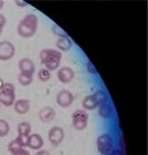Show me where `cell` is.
Listing matches in <instances>:
<instances>
[{"mask_svg": "<svg viewBox=\"0 0 148 155\" xmlns=\"http://www.w3.org/2000/svg\"><path fill=\"white\" fill-rule=\"evenodd\" d=\"M41 63L50 71L57 70L61 63L62 53L57 49L45 48L43 49L39 53Z\"/></svg>", "mask_w": 148, "mask_h": 155, "instance_id": "6da1fadb", "label": "cell"}, {"mask_svg": "<svg viewBox=\"0 0 148 155\" xmlns=\"http://www.w3.org/2000/svg\"><path fill=\"white\" fill-rule=\"evenodd\" d=\"M38 23V17L35 13L26 14L17 27L18 35L23 38H30L34 36L37 31Z\"/></svg>", "mask_w": 148, "mask_h": 155, "instance_id": "7a4b0ae2", "label": "cell"}, {"mask_svg": "<svg viewBox=\"0 0 148 155\" xmlns=\"http://www.w3.org/2000/svg\"><path fill=\"white\" fill-rule=\"evenodd\" d=\"M15 102V87L11 83H5L0 91V104L12 107Z\"/></svg>", "mask_w": 148, "mask_h": 155, "instance_id": "3957f363", "label": "cell"}, {"mask_svg": "<svg viewBox=\"0 0 148 155\" xmlns=\"http://www.w3.org/2000/svg\"><path fill=\"white\" fill-rule=\"evenodd\" d=\"M96 144L99 153L102 155H108V153L113 149V137L107 133L99 136L96 141Z\"/></svg>", "mask_w": 148, "mask_h": 155, "instance_id": "277c9868", "label": "cell"}, {"mask_svg": "<svg viewBox=\"0 0 148 155\" xmlns=\"http://www.w3.org/2000/svg\"><path fill=\"white\" fill-rule=\"evenodd\" d=\"M89 121V114L85 110L78 109L72 114V124L76 130H84L86 129Z\"/></svg>", "mask_w": 148, "mask_h": 155, "instance_id": "5b68a950", "label": "cell"}, {"mask_svg": "<svg viewBox=\"0 0 148 155\" xmlns=\"http://www.w3.org/2000/svg\"><path fill=\"white\" fill-rule=\"evenodd\" d=\"M15 46L10 41L0 42V60L7 61L12 59L15 55Z\"/></svg>", "mask_w": 148, "mask_h": 155, "instance_id": "8992f818", "label": "cell"}, {"mask_svg": "<svg viewBox=\"0 0 148 155\" xmlns=\"http://www.w3.org/2000/svg\"><path fill=\"white\" fill-rule=\"evenodd\" d=\"M74 100V94L68 90H61L56 96V102L58 106L62 108L69 107L73 104Z\"/></svg>", "mask_w": 148, "mask_h": 155, "instance_id": "52a82bcc", "label": "cell"}, {"mask_svg": "<svg viewBox=\"0 0 148 155\" xmlns=\"http://www.w3.org/2000/svg\"><path fill=\"white\" fill-rule=\"evenodd\" d=\"M65 137V131L61 127L54 126L48 132V140L52 146H59L63 142Z\"/></svg>", "mask_w": 148, "mask_h": 155, "instance_id": "ba28073f", "label": "cell"}, {"mask_svg": "<svg viewBox=\"0 0 148 155\" xmlns=\"http://www.w3.org/2000/svg\"><path fill=\"white\" fill-rule=\"evenodd\" d=\"M74 69L70 67H62L57 72V77L62 84H69L74 78Z\"/></svg>", "mask_w": 148, "mask_h": 155, "instance_id": "9c48e42d", "label": "cell"}, {"mask_svg": "<svg viewBox=\"0 0 148 155\" xmlns=\"http://www.w3.org/2000/svg\"><path fill=\"white\" fill-rule=\"evenodd\" d=\"M38 117L41 121L44 123L51 122L56 117V112L55 110L51 107H44L38 112Z\"/></svg>", "mask_w": 148, "mask_h": 155, "instance_id": "30bf717a", "label": "cell"}, {"mask_svg": "<svg viewBox=\"0 0 148 155\" xmlns=\"http://www.w3.org/2000/svg\"><path fill=\"white\" fill-rule=\"evenodd\" d=\"M44 145V139L42 136L37 133H33L28 136V146L32 150H41Z\"/></svg>", "mask_w": 148, "mask_h": 155, "instance_id": "8fae6325", "label": "cell"}, {"mask_svg": "<svg viewBox=\"0 0 148 155\" xmlns=\"http://www.w3.org/2000/svg\"><path fill=\"white\" fill-rule=\"evenodd\" d=\"M19 68L21 72L34 74L36 72L35 62L29 58H23L19 61Z\"/></svg>", "mask_w": 148, "mask_h": 155, "instance_id": "7c38bea8", "label": "cell"}, {"mask_svg": "<svg viewBox=\"0 0 148 155\" xmlns=\"http://www.w3.org/2000/svg\"><path fill=\"white\" fill-rule=\"evenodd\" d=\"M14 111L18 114H25L30 109V102L28 99L26 98H20L16 100L13 104Z\"/></svg>", "mask_w": 148, "mask_h": 155, "instance_id": "4fadbf2b", "label": "cell"}, {"mask_svg": "<svg viewBox=\"0 0 148 155\" xmlns=\"http://www.w3.org/2000/svg\"><path fill=\"white\" fill-rule=\"evenodd\" d=\"M98 112H99V115L102 119H109L113 116V109L112 105L107 101L106 103H103L101 105H99L98 107Z\"/></svg>", "mask_w": 148, "mask_h": 155, "instance_id": "5bb4252c", "label": "cell"}, {"mask_svg": "<svg viewBox=\"0 0 148 155\" xmlns=\"http://www.w3.org/2000/svg\"><path fill=\"white\" fill-rule=\"evenodd\" d=\"M72 40L68 36L59 37L56 41V47L60 51H67L72 48Z\"/></svg>", "mask_w": 148, "mask_h": 155, "instance_id": "9a60e30c", "label": "cell"}, {"mask_svg": "<svg viewBox=\"0 0 148 155\" xmlns=\"http://www.w3.org/2000/svg\"><path fill=\"white\" fill-rule=\"evenodd\" d=\"M82 106L84 109L86 111H91V110H94L96 108L99 107V103L98 101L96 100L95 97L93 94H90V95H87L82 101Z\"/></svg>", "mask_w": 148, "mask_h": 155, "instance_id": "2e32d148", "label": "cell"}, {"mask_svg": "<svg viewBox=\"0 0 148 155\" xmlns=\"http://www.w3.org/2000/svg\"><path fill=\"white\" fill-rule=\"evenodd\" d=\"M18 130V135L19 136H25L28 137L31 134V125L28 121H22L18 124L17 127Z\"/></svg>", "mask_w": 148, "mask_h": 155, "instance_id": "e0dca14e", "label": "cell"}, {"mask_svg": "<svg viewBox=\"0 0 148 155\" xmlns=\"http://www.w3.org/2000/svg\"><path fill=\"white\" fill-rule=\"evenodd\" d=\"M18 82L21 86H28L33 82V74L21 72L18 74Z\"/></svg>", "mask_w": 148, "mask_h": 155, "instance_id": "ac0fdd59", "label": "cell"}, {"mask_svg": "<svg viewBox=\"0 0 148 155\" xmlns=\"http://www.w3.org/2000/svg\"><path fill=\"white\" fill-rule=\"evenodd\" d=\"M37 77L41 82L46 83V82L50 81V79L51 77V73L47 68H40L37 72Z\"/></svg>", "mask_w": 148, "mask_h": 155, "instance_id": "d6986e66", "label": "cell"}, {"mask_svg": "<svg viewBox=\"0 0 148 155\" xmlns=\"http://www.w3.org/2000/svg\"><path fill=\"white\" fill-rule=\"evenodd\" d=\"M93 95L95 97L96 100L98 101L99 105H101V104L106 103V102L108 101V96L107 94L106 91H104V90H98V91H96L93 93Z\"/></svg>", "mask_w": 148, "mask_h": 155, "instance_id": "ffe728a7", "label": "cell"}, {"mask_svg": "<svg viewBox=\"0 0 148 155\" xmlns=\"http://www.w3.org/2000/svg\"><path fill=\"white\" fill-rule=\"evenodd\" d=\"M7 148H8L9 153L13 154V153H15L16 152H18L19 150H21V149H22L24 147L21 144V143L19 142V140L17 138H15L14 140H12V141H11L10 143H8Z\"/></svg>", "mask_w": 148, "mask_h": 155, "instance_id": "44dd1931", "label": "cell"}, {"mask_svg": "<svg viewBox=\"0 0 148 155\" xmlns=\"http://www.w3.org/2000/svg\"><path fill=\"white\" fill-rule=\"evenodd\" d=\"M10 131L9 123L4 119H0V137H4L7 136Z\"/></svg>", "mask_w": 148, "mask_h": 155, "instance_id": "7402d4cb", "label": "cell"}, {"mask_svg": "<svg viewBox=\"0 0 148 155\" xmlns=\"http://www.w3.org/2000/svg\"><path fill=\"white\" fill-rule=\"evenodd\" d=\"M52 32H53L56 36H59V37H63V36H67V34L61 28H60L58 25H53V26H52Z\"/></svg>", "mask_w": 148, "mask_h": 155, "instance_id": "603a6c76", "label": "cell"}, {"mask_svg": "<svg viewBox=\"0 0 148 155\" xmlns=\"http://www.w3.org/2000/svg\"><path fill=\"white\" fill-rule=\"evenodd\" d=\"M85 68H86V70L88 73H90L91 74H98V71H97L96 68L94 67V65L90 60H88L86 62Z\"/></svg>", "mask_w": 148, "mask_h": 155, "instance_id": "cb8c5ba5", "label": "cell"}, {"mask_svg": "<svg viewBox=\"0 0 148 155\" xmlns=\"http://www.w3.org/2000/svg\"><path fill=\"white\" fill-rule=\"evenodd\" d=\"M19 142L21 143V144L23 146V147H27L28 146V137H25V136H19L16 137Z\"/></svg>", "mask_w": 148, "mask_h": 155, "instance_id": "d4e9b609", "label": "cell"}, {"mask_svg": "<svg viewBox=\"0 0 148 155\" xmlns=\"http://www.w3.org/2000/svg\"><path fill=\"white\" fill-rule=\"evenodd\" d=\"M108 155H125V153L123 151H122L120 149H113L108 153Z\"/></svg>", "mask_w": 148, "mask_h": 155, "instance_id": "484cf974", "label": "cell"}, {"mask_svg": "<svg viewBox=\"0 0 148 155\" xmlns=\"http://www.w3.org/2000/svg\"><path fill=\"white\" fill-rule=\"evenodd\" d=\"M6 24V18L4 14L0 13V28H4V27Z\"/></svg>", "mask_w": 148, "mask_h": 155, "instance_id": "4316f807", "label": "cell"}, {"mask_svg": "<svg viewBox=\"0 0 148 155\" xmlns=\"http://www.w3.org/2000/svg\"><path fill=\"white\" fill-rule=\"evenodd\" d=\"M12 155H30V153H29L28 151H27L26 149L22 148V149L19 150L18 152H16L15 153H13Z\"/></svg>", "mask_w": 148, "mask_h": 155, "instance_id": "83f0119b", "label": "cell"}, {"mask_svg": "<svg viewBox=\"0 0 148 155\" xmlns=\"http://www.w3.org/2000/svg\"><path fill=\"white\" fill-rule=\"evenodd\" d=\"M15 4L20 6V7H25L28 5V3H26L24 1H21V0H19V1H15Z\"/></svg>", "mask_w": 148, "mask_h": 155, "instance_id": "f1b7e54d", "label": "cell"}, {"mask_svg": "<svg viewBox=\"0 0 148 155\" xmlns=\"http://www.w3.org/2000/svg\"><path fill=\"white\" fill-rule=\"evenodd\" d=\"M35 155H51V153L46 150H38V152Z\"/></svg>", "mask_w": 148, "mask_h": 155, "instance_id": "f546056e", "label": "cell"}, {"mask_svg": "<svg viewBox=\"0 0 148 155\" xmlns=\"http://www.w3.org/2000/svg\"><path fill=\"white\" fill-rule=\"evenodd\" d=\"M4 5H5V1L4 0H0V10L4 7Z\"/></svg>", "mask_w": 148, "mask_h": 155, "instance_id": "4dcf8cb0", "label": "cell"}, {"mask_svg": "<svg viewBox=\"0 0 148 155\" xmlns=\"http://www.w3.org/2000/svg\"><path fill=\"white\" fill-rule=\"evenodd\" d=\"M4 84H5V82L0 78V91H1V89H2V87L4 86Z\"/></svg>", "mask_w": 148, "mask_h": 155, "instance_id": "1f68e13d", "label": "cell"}, {"mask_svg": "<svg viewBox=\"0 0 148 155\" xmlns=\"http://www.w3.org/2000/svg\"><path fill=\"white\" fill-rule=\"evenodd\" d=\"M3 33V28H0V36H1V34Z\"/></svg>", "mask_w": 148, "mask_h": 155, "instance_id": "d6a6232c", "label": "cell"}]
</instances>
